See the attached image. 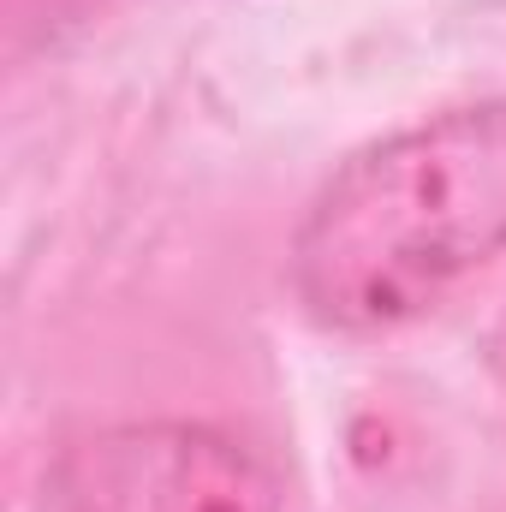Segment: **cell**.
I'll use <instances>...</instances> for the list:
<instances>
[{
    "mask_svg": "<svg viewBox=\"0 0 506 512\" xmlns=\"http://www.w3.org/2000/svg\"><path fill=\"white\" fill-rule=\"evenodd\" d=\"M501 251L506 102H477L358 149L292 239V286L316 322L376 334Z\"/></svg>",
    "mask_w": 506,
    "mask_h": 512,
    "instance_id": "obj_1",
    "label": "cell"
},
{
    "mask_svg": "<svg viewBox=\"0 0 506 512\" xmlns=\"http://www.w3.org/2000/svg\"><path fill=\"white\" fill-rule=\"evenodd\" d=\"M54 512H286L274 465L215 423H120L54 465Z\"/></svg>",
    "mask_w": 506,
    "mask_h": 512,
    "instance_id": "obj_2",
    "label": "cell"
}]
</instances>
